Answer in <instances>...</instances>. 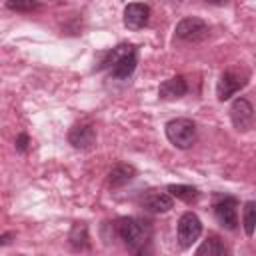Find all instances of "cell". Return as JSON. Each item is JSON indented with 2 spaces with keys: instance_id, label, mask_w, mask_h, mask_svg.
I'll list each match as a JSON object with an SVG mask.
<instances>
[{
  "instance_id": "obj_1",
  "label": "cell",
  "mask_w": 256,
  "mask_h": 256,
  "mask_svg": "<svg viewBox=\"0 0 256 256\" xmlns=\"http://www.w3.org/2000/svg\"><path fill=\"white\" fill-rule=\"evenodd\" d=\"M100 64L98 68H106L108 74L116 80H126L132 76V72L136 70V64H138V52H136V46L132 44H120L104 54H100Z\"/></svg>"
},
{
  "instance_id": "obj_2",
  "label": "cell",
  "mask_w": 256,
  "mask_h": 256,
  "mask_svg": "<svg viewBox=\"0 0 256 256\" xmlns=\"http://www.w3.org/2000/svg\"><path fill=\"white\" fill-rule=\"evenodd\" d=\"M114 230L118 234V238L124 242V246L132 252H140L144 248V244L150 240L152 236V226L150 222L142 220V218H120L114 224Z\"/></svg>"
},
{
  "instance_id": "obj_3",
  "label": "cell",
  "mask_w": 256,
  "mask_h": 256,
  "mask_svg": "<svg viewBox=\"0 0 256 256\" xmlns=\"http://www.w3.org/2000/svg\"><path fill=\"white\" fill-rule=\"evenodd\" d=\"M166 138L180 150L190 148L196 142V124L190 118H174L166 124Z\"/></svg>"
},
{
  "instance_id": "obj_4",
  "label": "cell",
  "mask_w": 256,
  "mask_h": 256,
  "mask_svg": "<svg viewBox=\"0 0 256 256\" xmlns=\"http://www.w3.org/2000/svg\"><path fill=\"white\" fill-rule=\"evenodd\" d=\"M248 84V74L236 70V68H228L226 72H222L218 84H216V96L220 102L232 98L240 88H244Z\"/></svg>"
},
{
  "instance_id": "obj_5",
  "label": "cell",
  "mask_w": 256,
  "mask_h": 256,
  "mask_svg": "<svg viewBox=\"0 0 256 256\" xmlns=\"http://www.w3.org/2000/svg\"><path fill=\"white\" fill-rule=\"evenodd\" d=\"M208 24L196 16H186L176 24V38L184 42H202L208 36Z\"/></svg>"
},
{
  "instance_id": "obj_6",
  "label": "cell",
  "mask_w": 256,
  "mask_h": 256,
  "mask_svg": "<svg viewBox=\"0 0 256 256\" xmlns=\"http://www.w3.org/2000/svg\"><path fill=\"white\" fill-rule=\"evenodd\" d=\"M214 216L226 230L238 228V200L234 196H220L214 202Z\"/></svg>"
},
{
  "instance_id": "obj_7",
  "label": "cell",
  "mask_w": 256,
  "mask_h": 256,
  "mask_svg": "<svg viewBox=\"0 0 256 256\" xmlns=\"http://www.w3.org/2000/svg\"><path fill=\"white\" fill-rule=\"evenodd\" d=\"M202 234V222L194 212H184L178 220V242L182 248H190Z\"/></svg>"
},
{
  "instance_id": "obj_8",
  "label": "cell",
  "mask_w": 256,
  "mask_h": 256,
  "mask_svg": "<svg viewBox=\"0 0 256 256\" xmlns=\"http://www.w3.org/2000/svg\"><path fill=\"white\" fill-rule=\"evenodd\" d=\"M230 120L238 132H246L254 126V106L246 98H236L230 106Z\"/></svg>"
},
{
  "instance_id": "obj_9",
  "label": "cell",
  "mask_w": 256,
  "mask_h": 256,
  "mask_svg": "<svg viewBox=\"0 0 256 256\" xmlns=\"http://www.w3.org/2000/svg\"><path fill=\"white\" fill-rule=\"evenodd\" d=\"M150 20V8L142 2H132L124 8V26L128 30H140Z\"/></svg>"
},
{
  "instance_id": "obj_10",
  "label": "cell",
  "mask_w": 256,
  "mask_h": 256,
  "mask_svg": "<svg viewBox=\"0 0 256 256\" xmlns=\"http://www.w3.org/2000/svg\"><path fill=\"white\" fill-rule=\"evenodd\" d=\"M68 142L76 150H88L96 142V130L92 124H76L68 132Z\"/></svg>"
},
{
  "instance_id": "obj_11",
  "label": "cell",
  "mask_w": 256,
  "mask_h": 256,
  "mask_svg": "<svg viewBox=\"0 0 256 256\" xmlns=\"http://www.w3.org/2000/svg\"><path fill=\"white\" fill-rule=\"evenodd\" d=\"M172 206H174V200H172V194L170 192L166 194V192L152 190V192H148L142 198V208L148 210V212H152V214L168 212V210H172Z\"/></svg>"
},
{
  "instance_id": "obj_12",
  "label": "cell",
  "mask_w": 256,
  "mask_h": 256,
  "mask_svg": "<svg viewBox=\"0 0 256 256\" xmlns=\"http://www.w3.org/2000/svg\"><path fill=\"white\" fill-rule=\"evenodd\" d=\"M186 92H188V84L182 76H172L164 80L158 88V96L162 100H176V98H182Z\"/></svg>"
},
{
  "instance_id": "obj_13",
  "label": "cell",
  "mask_w": 256,
  "mask_h": 256,
  "mask_svg": "<svg viewBox=\"0 0 256 256\" xmlns=\"http://www.w3.org/2000/svg\"><path fill=\"white\" fill-rule=\"evenodd\" d=\"M136 176V168L132 164L126 162H118L116 166H112V170L108 172V184L110 188H122L128 182H132Z\"/></svg>"
},
{
  "instance_id": "obj_14",
  "label": "cell",
  "mask_w": 256,
  "mask_h": 256,
  "mask_svg": "<svg viewBox=\"0 0 256 256\" xmlns=\"http://www.w3.org/2000/svg\"><path fill=\"white\" fill-rule=\"evenodd\" d=\"M68 240H70V246L74 248V250H86L88 246H90V238H88V228H86V224H82V222H76L74 226H72V230H70V234H68Z\"/></svg>"
},
{
  "instance_id": "obj_15",
  "label": "cell",
  "mask_w": 256,
  "mask_h": 256,
  "mask_svg": "<svg viewBox=\"0 0 256 256\" xmlns=\"http://www.w3.org/2000/svg\"><path fill=\"white\" fill-rule=\"evenodd\" d=\"M166 190L172 194V198H178V200H184V202H194L200 196L198 188L188 186V184H170Z\"/></svg>"
},
{
  "instance_id": "obj_16",
  "label": "cell",
  "mask_w": 256,
  "mask_h": 256,
  "mask_svg": "<svg viewBox=\"0 0 256 256\" xmlns=\"http://www.w3.org/2000/svg\"><path fill=\"white\" fill-rule=\"evenodd\" d=\"M222 256L226 254V246L220 242V238L216 236H210L208 240H204L198 248H196V256Z\"/></svg>"
},
{
  "instance_id": "obj_17",
  "label": "cell",
  "mask_w": 256,
  "mask_h": 256,
  "mask_svg": "<svg viewBox=\"0 0 256 256\" xmlns=\"http://www.w3.org/2000/svg\"><path fill=\"white\" fill-rule=\"evenodd\" d=\"M242 226H244V232L248 236L254 234L256 230V200H250L244 204L242 208Z\"/></svg>"
},
{
  "instance_id": "obj_18",
  "label": "cell",
  "mask_w": 256,
  "mask_h": 256,
  "mask_svg": "<svg viewBox=\"0 0 256 256\" xmlns=\"http://www.w3.org/2000/svg\"><path fill=\"white\" fill-rule=\"evenodd\" d=\"M40 6L38 0H6V8L12 12H32Z\"/></svg>"
},
{
  "instance_id": "obj_19",
  "label": "cell",
  "mask_w": 256,
  "mask_h": 256,
  "mask_svg": "<svg viewBox=\"0 0 256 256\" xmlns=\"http://www.w3.org/2000/svg\"><path fill=\"white\" fill-rule=\"evenodd\" d=\"M28 144H30L28 134H20V136L16 138V150H18V152H26V150H28Z\"/></svg>"
},
{
  "instance_id": "obj_20",
  "label": "cell",
  "mask_w": 256,
  "mask_h": 256,
  "mask_svg": "<svg viewBox=\"0 0 256 256\" xmlns=\"http://www.w3.org/2000/svg\"><path fill=\"white\" fill-rule=\"evenodd\" d=\"M12 236H14L12 232H4V234L0 236V244H2V246H6V244H10V240H12Z\"/></svg>"
},
{
  "instance_id": "obj_21",
  "label": "cell",
  "mask_w": 256,
  "mask_h": 256,
  "mask_svg": "<svg viewBox=\"0 0 256 256\" xmlns=\"http://www.w3.org/2000/svg\"><path fill=\"white\" fill-rule=\"evenodd\" d=\"M204 2H208V4H224L226 0H204Z\"/></svg>"
}]
</instances>
